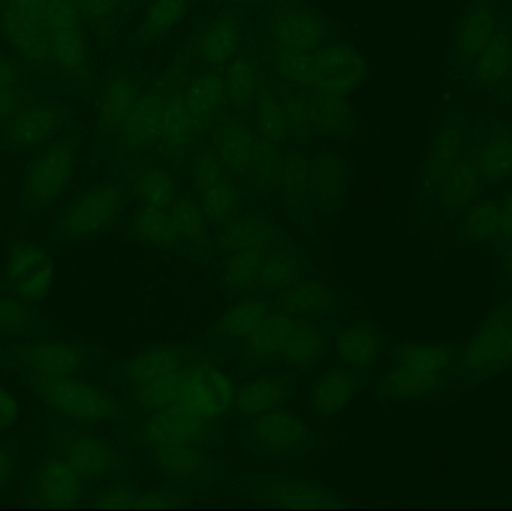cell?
<instances>
[{
	"label": "cell",
	"instance_id": "6da1fadb",
	"mask_svg": "<svg viewBox=\"0 0 512 511\" xmlns=\"http://www.w3.org/2000/svg\"><path fill=\"white\" fill-rule=\"evenodd\" d=\"M0 38L29 62L65 71L87 62L80 15L59 0H0Z\"/></svg>",
	"mask_w": 512,
	"mask_h": 511
},
{
	"label": "cell",
	"instance_id": "7a4b0ae2",
	"mask_svg": "<svg viewBox=\"0 0 512 511\" xmlns=\"http://www.w3.org/2000/svg\"><path fill=\"white\" fill-rule=\"evenodd\" d=\"M342 324H319L273 311L251 335L233 342L240 374L270 369L310 374L330 356Z\"/></svg>",
	"mask_w": 512,
	"mask_h": 511
},
{
	"label": "cell",
	"instance_id": "3957f363",
	"mask_svg": "<svg viewBox=\"0 0 512 511\" xmlns=\"http://www.w3.org/2000/svg\"><path fill=\"white\" fill-rule=\"evenodd\" d=\"M391 366L376 378L379 401L408 402L451 389L465 372L466 345H397Z\"/></svg>",
	"mask_w": 512,
	"mask_h": 511
},
{
	"label": "cell",
	"instance_id": "277c9868",
	"mask_svg": "<svg viewBox=\"0 0 512 511\" xmlns=\"http://www.w3.org/2000/svg\"><path fill=\"white\" fill-rule=\"evenodd\" d=\"M45 432L47 441L41 452L71 465L92 483L134 477L147 464L146 456L126 446L116 432L107 437L62 420L48 425Z\"/></svg>",
	"mask_w": 512,
	"mask_h": 511
},
{
	"label": "cell",
	"instance_id": "5b68a950",
	"mask_svg": "<svg viewBox=\"0 0 512 511\" xmlns=\"http://www.w3.org/2000/svg\"><path fill=\"white\" fill-rule=\"evenodd\" d=\"M0 368L14 375L89 378L110 374L107 353L80 338H0Z\"/></svg>",
	"mask_w": 512,
	"mask_h": 511
},
{
	"label": "cell",
	"instance_id": "8992f818",
	"mask_svg": "<svg viewBox=\"0 0 512 511\" xmlns=\"http://www.w3.org/2000/svg\"><path fill=\"white\" fill-rule=\"evenodd\" d=\"M18 380L50 413L71 425L119 423L128 411L110 374L89 378L18 375Z\"/></svg>",
	"mask_w": 512,
	"mask_h": 511
},
{
	"label": "cell",
	"instance_id": "52a82bcc",
	"mask_svg": "<svg viewBox=\"0 0 512 511\" xmlns=\"http://www.w3.org/2000/svg\"><path fill=\"white\" fill-rule=\"evenodd\" d=\"M230 416H201L182 410H141L128 407L116 429L117 437L146 452L170 444H198L219 450L230 435Z\"/></svg>",
	"mask_w": 512,
	"mask_h": 511
},
{
	"label": "cell",
	"instance_id": "ba28073f",
	"mask_svg": "<svg viewBox=\"0 0 512 511\" xmlns=\"http://www.w3.org/2000/svg\"><path fill=\"white\" fill-rule=\"evenodd\" d=\"M131 200L122 182H104L75 194L57 210L42 246L57 249L74 246L110 233L128 215Z\"/></svg>",
	"mask_w": 512,
	"mask_h": 511
},
{
	"label": "cell",
	"instance_id": "9c48e42d",
	"mask_svg": "<svg viewBox=\"0 0 512 511\" xmlns=\"http://www.w3.org/2000/svg\"><path fill=\"white\" fill-rule=\"evenodd\" d=\"M231 428L246 456L276 464L304 461L322 443L321 434L288 407L233 423Z\"/></svg>",
	"mask_w": 512,
	"mask_h": 511
},
{
	"label": "cell",
	"instance_id": "30bf717a",
	"mask_svg": "<svg viewBox=\"0 0 512 511\" xmlns=\"http://www.w3.org/2000/svg\"><path fill=\"white\" fill-rule=\"evenodd\" d=\"M78 147L74 138L57 137L30 159L18 188V215L24 230L41 221L71 185Z\"/></svg>",
	"mask_w": 512,
	"mask_h": 511
},
{
	"label": "cell",
	"instance_id": "8fae6325",
	"mask_svg": "<svg viewBox=\"0 0 512 511\" xmlns=\"http://www.w3.org/2000/svg\"><path fill=\"white\" fill-rule=\"evenodd\" d=\"M224 483L228 497L264 506L288 509H339L352 506L321 483L283 471H234L225 473Z\"/></svg>",
	"mask_w": 512,
	"mask_h": 511
},
{
	"label": "cell",
	"instance_id": "7c38bea8",
	"mask_svg": "<svg viewBox=\"0 0 512 511\" xmlns=\"http://www.w3.org/2000/svg\"><path fill=\"white\" fill-rule=\"evenodd\" d=\"M460 104H451L430 138L429 150L421 168L418 204L423 212H433L442 191L468 147L469 140L480 122Z\"/></svg>",
	"mask_w": 512,
	"mask_h": 511
},
{
	"label": "cell",
	"instance_id": "4fadbf2b",
	"mask_svg": "<svg viewBox=\"0 0 512 511\" xmlns=\"http://www.w3.org/2000/svg\"><path fill=\"white\" fill-rule=\"evenodd\" d=\"M189 177L198 203L216 227H227L252 213L268 212L246 195L242 186L225 170L212 146L200 147L192 156Z\"/></svg>",
	"mask_w": 512,
	"mask_h": 511
},
{
	"label": "cell",
	"instance_id": "5bb4252c",
	"mask_svg": "<svg viewBox=\"0 0 512 511\" xmlns=\"http://www.w3.org/2000/svg\"><path fill=\"white\" fill-rule=\"evenodd\" d=\"M141 453L161 479V485L176 491L207 494L227 473L224 458L212 447L170 444Z\"/></svg>",
	"mask_w": 512,
	"mask_h": 511
},
{
	"label": "cell",
	"instance_id": "9a60e30c",
	"mask_svg": "<svg viewBox=\"0 0 512 511\" xmlns=\"http://www.w3.org/2000/svg\"><path fill=\"white\" fill-rule=\"evenodd\" d=\"M511 368L512 296L493 308L471 344L466 345L465 372L454 389H469Z\"/></svg>",
	"mask_w": 512,
	"mask_h": 511
},
{
	"label": "cell",
	"instance_id": "2e32d148",
	"mask_svg": "<svg viewBox=\"0 0 512 511\" xmlns=\"http://www.w3.org/2000/svg\"><path fill=\"white\" fill-rule=\"evenodd\" d=\"M505 0H468L460 11L448 48L447 78L453 86L468 75L504 17Z\"/></svg>",
	"mask_w": 512,
	"mask_h": 511
},
{
	"label": "cell",
	"instance_id": "e0dca14e",
	"mask_svg": "<svg viewBox=\"0 0 512 511\" xmlns=\"http://www.w3.org/2000/svg\"><path fill=\"white\" fill-rule=\"evenodd\" d=\"M92 485L71 465L38 452L21 486L20 500L32 506L86 507Z\"/></svg>",
	"mask_w": 512,
	"mask_h": 511
},
{
	"label": "cell",
	"instance_id": "ac0fdd59",
	"mask_svg": "<svg viewBox=\"0 0 512 511\" xmlns=\"http://www.w3.org/2000/svg\"><path fill=\"white\" fill-rule=\"evenodd\" d=\"M460 89L512 104V9L507 8L495 35L471 71L460 81Z\"/></svg>",
	"mask_w": 512,
	"mask_h": 511
},
{
	"label": "cell",
	"instance_id": "d6986e66",
	"mask_svg": "<svg viewBox=\"0 0 512 511\" xmlns=\"http://www.w3.org/2000/svg\"><path fill=\"white\" fill-rule=\"evenodd\" d=\"M300 377H303L300 372L289 369H270L240 375L228 411L231 425L288 407Z\"/></svg>",
	"mask_w": 512,
	"mask_h": 511
},
{
	"label": "cell",
	"instance_id": "ffe728a7",
	"mask_svg": "<svg viewBox=\"0 0 512 511\" xmlns=\"http://www.w3.org/2000/svg\"><path fill=\"white\" fill-rule=\"evenodd\" d=\"M318 275L309 251L291 237L268 248L256 267L251 290L246 296L274 297Z\"/></svg>",
	"mask_w": 512,
	"mask_h": 511
},
{
	"label": "cell",
	"instance_id": "44dd1931",
	"mask_svg": "<svg viewBox=\"0 0 512 511\" xmlns=\"http://www.w3.org/2000/svg\"><path fill=\"white\" fill-rule=\"evenodd\" d=\"M65 111V105L59 99L18 110L0 125V146L18 153L41 150L63 131Z\"/></svg>",
	"mask_w": 512,
	"mask_h": 511
},
{
	"label": "cell",
	"instance_id": "7402d4cb",
	"mask_svg": "<svg viewBox=\"0 0 512 511\" xmlns=\"http://www.w3.org/2000/svg\"><path fill=\"white\" fill-rule=\"evenodd\" d=\"M53 282V260L44 246L29 240L9 243L8 258L3 269V287L30 302H42Z\"/></svg>",
	"mask_w": 512,
	"mask_h": 511
},
{
	"label": "cell",
	"instance_id": "603a6c76",
	"mask_svg": "<svg viewBox=\"0 0 512 511\" xmlns=\"http://www.w3.org/2000/svg\"><path fill=\"white\" fill-rule=\"evenodd\" d=\"M477 161L483 194H493L512 182V123L493 108L481 113Z\"/></svg>",
	"mask_w": 512,
	"mask_h": 511
},
{
	"label": "cell",
	"instance_id": "cb8c5ba5",
	"mask_svg": "<svg viewBox=\"0 0 512 511\" xmlns=\"http://www.w3.org/2000/svg\"><path fill=\"white\" fill-rule=\"evenodd\" d=\"M195 348V339L180 342H158L152 347L144 348L131 359L119 363L110 371L111 383L117 392L150 383L173 374L182 368Z\"/></svg>",
	"mask_w": 512,
	"mask_h": 511
},
{
	"label": "cell",
	"instance_id": "d4e9b609",
	"mask_svg": "<svg viewBox=\"0 0 512 511\" xmlns=\"http://www.w3.org/2000/svg\"><path fill=\"white\" fill-rule=\"evenodd\" d=\"M177 230L191 246L192 260L215 273L221 228L216 227L198 203L194 191H180L165 207Z\"/></svg>",
	"mask_w": 512,
	"mask_h": 511
},
{
	"label": "cell",
	"instance_id": "484cf974",
	"mask_svg": "<svg viewBox=\"0 0 512 511\" xmlns=\"http://www.w3.org/2000/svg\"><path fill=\"white\" fill-rule=\"evenodd\" d=\"M277 200L282 203L285 215L294 221L301 236H318V228L313 219V198L309 188V161L306 153L298 147L283 152L280 168Z\"/></svg>",
	"mask_w": 512,
	"mask_h": 511
},
{
	"label": "cell",
	"instance_id": "4316f807",
	"mask_svg": "<svg viewBox=\"0 0 512 511\" xmlns=\"http://www.w3.org/2000/svg\"><path fill=\"white\" fill-rule=\"evenodd\" d=\"M274 311L298 320L319 324H342L343 299L321 275L304 279L273 297Z\"/></svg>",
	"mask_w": 512,
	"mask_h": 511
},
{
	"label": "cell",
	"instance_id": "83f0119b",
	"mask_svg": "<svg viewBox=\"0 0 512 511\" xmlns=\"http://www.w3.org/2000/svg\"><path fill=\"white\" fill-rule=\"evenodd\" d=\"M375 368L355 369L349 366H331L313 381L307 398L310 413L327 420L345 410L351 399L369 383Z\"/></svg>",
	"mask_w": 512,
	"mask_h": 511
},
{
	"label": "cell",
	"instance_id": "f1b7e54d",
	"mask_svg": "<svg viewBox=\"0 0 512 511\" xmlns=\"http://www.w3.org/2000/svg\"><path fill=\"white\" fill-rule=\"evenodd\" d=\"M126 240L149 248L162 249L192 260L191 246L171 221L167 210L132 204L126 215Z\"/></svg>",
	"mask_w": 512,
	"mask_h": 511
},
{
	"label": "cell",
	"instance_id": "f546056e",
	"mask_svg": "<svg viewBox=\"0 0 512 511\" xmlns=\"http://www.w3.org/2000/svg\"><path fill=\"white\" fill-rule=\"evenodd\" d=\"M366 62L345 45H330L312 56L309 87L318 92L346 93L366 77Z\"/></svg>",
	"mask_w": 512,
	"mask_h": 511
},
{
	"label": "cell",
	"instance_id": "4dcf8cb0",
	"mask_svg": "<svg viewBox=\"0 0 512 511\" xmlns=\"http://www.w3.org/2000/svg\"><path fill=\"white\" fill-rule=\"evenodd\" d=\"M351 171L339 153L324 150L309 161V188L322 221H330L343 204Z\"/></svg>",
	"mask_w": 512,
	"mask_h": 511
},
{
	"label": "cell",
	"instance_id": "1f68e13d",
	"mask_svg": "<svg viewBox=\"0 0 512 511\" xmlns=\"http://www.w3.org/2000/svg\"><path fill=\"white\" fill-rule=\"evenodd\" d=\"M480 122H478L465 153L457 162L456 168L451 173L441 198H439L442 225L457 221L466 212V209L483 194L477 161V132Z\"/></svg>",
	"mask_w": 512,
	"mask_h": 511
},
{
	"label": "cell",
	"instance_id": "d6a6232c",
	"mask_svg": "<svg viewBox=\"0 0 512 511\" xmlns=\"http://www.w3.org/2000/svg\"><path fill=\"white\" fill-rule=\"evenodd\" d=\"M390 344L387 332L379 324L369 320L345 324L339 327L334 338L337 357L342 365L355 369L375 368L379 356Z\"/></svg>",
	"mask_w": 512,
	"mask_h": 511
},
{
	"label": "cell",
	"instance_id": "836d02e7",
	"mask_svg": "<svg viewBox=\"0 0 512 511\" xmlns=\"http://www.w3.org/2000/svg\"><path fill=\"white\" fill-rule=\"evenodd\" d=\"M282 156L283 152L273 141L262 135L254 138L251 165L243 183V191L268 212L273 210L274 201L277 200Z\"/></svg>",
	"mask_w": 512,
	"mask_h": 511
},
{
	"label": "cell",
	"instance_id": "e575fe53",
	"mask_svg": "<svg viewBox=\"0 0 512 511\" xmlns=\"http://www.w3.org/2000/svg\"><path fill=\"white\" fill-rule=\"evenodd\" d=\"M288 239H291L288 231L271 216V212L252 213L221 228L218 258L242 249L258 248Z\"/></svg>",
	"mask_w": 512,
	"mask_h": 511
},
{
	"label": "cell",
	"instance_id": "d590c367",
	"mask_svg": "<svg viewBox=\"0 0 512 511\" xmlns=\"http://www.w3.org/2000/svg\"><path fill=\"white\" fill-rule=\"evenodd\" d=\"M62 327L45 317L32 302L11 291L0 293V338H54Z\"/></svg>",
	"mask_w": 512,
	"mask_h": 511
},
{
	"label": "cell",
	"instance_id": "8d00e7d4",
	"mask_svg": "<svg viewBox=\"0 0 512 511\" xmlns=\"http://www.w3.org/2000/svg\"><path fill=\"white\" fill-rule=\"evenodd\" d=\"M212 149L243 189L254 150V135L248 123L239 117H228L219 122L213 132Z\"/></svg>",
	"mask_w": 512,
	"mask_h": 511
},
{
	"label": "cell",
	"instance_id": "74e56055",
	"mask_svg": "<svg viewBox=\"0 0 512 511\" xmlns=\"http://www.w3.org/2000/svg\"><path fill=\"white\" fill-rule=\"evenodd\" d=\"M131 204L165 209L182 191L180 180L173 171L155 164H137L123 180Z\"/></svg>",
	"mask_w": 512,
	"mask_h": 511
},
{
	"label": "cell",
	"instance_id": "f35d334b",
	"mask_svg": "<svg viewBox=\"0 0 512 511\" xmlns=\"http://www.w3.org/2000/svg\"><path fill=\"white\" fill-rule=\"evenodd\" d=\"M194 122L189 116L185 96L171 93L164 101L161 122V150L171 170H180L186 164L191 149Z\"/></svg>",
	"mask_w": 512,
	"mask_h": 511
},
{
	"label": "cell",
	"instance_id": "ab89813d",
	"mask_svg": "<svg viewBox=\"0 0 512 511\" xmlns=\"http://www.w3.org/2000/svg\"><path fill=\"white\" fill-rule=\"evenodd\" d=\"M228 306L218 321L210 327L209 336L227 338L237 342L251 335L256 327L274 311L273 297L239 296L228 297Z\"/></svg>",
	"mask_w": 512,
	"mask_h": 511
},
{
	"label": "cell",
	"instance_id": "60d3db41",
	"mask_svg": "<svg viewBox=\"0 0 512 511\" xmlns=\"http://www.w3.org/2000/svg\"><path fill=\"white\" fill-rule=\"evenodd\" d=\"M273 33L280 50L310 54L324 39V23L304 9H286L277 14Z\"/></svg>",
	"mask_w": 512,
	"mask_h": 511
},
{
	"label": "cell",
	"instance_id": "b9f144b4",
	"mask_svg": "<svg viewBox=\"0 0 512 511\" xmlns=\"http://www.w3.org/2000/svg\"><path fill=\"white\" fill-rule=\"evenodd\" d=\"M501 221V201L498 192L481 194L456 224V239L460 245H490L495 240Z\"/></svg>",
	"mask_w": 512,
	"mask_h": 511
},
{
	"label": "cell",
	"instance_id": "7bdbcfd3",
	"mask_svg": "<svg viewBox=\"0 0 512 511\" xmlns=\"http://www.w3.org/2000/svg\"><path fill=\"white\" fill-rule=\"evenodd\" d=\"M138 87L126 72H117L108 78L99 107V128L104 134L120 132L132 111L137 107Z\"/></svg>",
	"mask_w": 512,
	"mask_h": 511
},
{
	"label": "cell",
	"instance_id": "ee69618b",
	"mask_svg": "<svg viewBox=\"0 0 512 511\" xmlns=\"http://www.w3.org/2000/svg\"><path fill=\"white\" fill-rule=\"evenodd\" d=\"M162 108L164 102L153 93L138 99L125 125L120 129V146L126 150H143L155 146L161 138Z\"/></svg>",
	"mask_w": 512,
	"mask_h": 511
},
{
	"label": "cell",
	"instance_id": "f6af8a7d",
	"mask_svg": "<svg viewBox=\"0 0 512 511\" xmlns=\"http://www.w3.org/2000/svg\"><path fill=\"white\" fill-rule=\"evenodd\" d=\"M225 93V81L218 72H206L192 80L185 95V104L195 128H204L215 119Z\"/></svg>",
	"mask_w": 512,
	"mask_h": 511
},
{
	"label": "cell",
	"instance_id": "bcb514c9",
	"mask_svg": "<svg viewBox=\"0 0 512 511\" xmlns=\"http://www.w3.org/2000/svg\"><path fill=\"white\" fill-rule=\"evenodd\" d=\"M313 131L322 135L345 134L351 125V107L343 93L318 92L309 98Z\"/></svg>",
	"mask_w": 512,
	"mask_h": 511
},
{
	"label": "cell",
	"instance_id": "7dc6e473",
	"mask_svg": "<svg viewBox=\"0 0 512 511\" xmlns=\"http://www.w3.org/2000/svg\"><path fill=\"white\" fill-rule=\"evenodd\" d=\"M225 90L234 107L246 110L254 104L256 87H258V71L251 57L242 56L231 60L225 75Z\"/></svg>",
	"mask_w": 512,
	"mask_h": 511
},
{
	"label": "cell",
	"instance_id": "c3c4849f",
	"mask_svg": "<svg viewBox=\"0 0 512 511\" xmlns=\"http://www.w3.org/2000/svg\"><path fill=\"white\" fill-rule=\"evenodd\" d=\"M239 45V27L231 21H218L201 36L200 53L206 62L221 65L233 57Z\"/></svg>",
	"mask_w": 512,
	"mask_h": 511
},
{
	"label": "cell",
	"instance_id": "681fc988",
	"mask_svg": "<svg viewBox=\"0 0 512 511\" xmlns=\"http://www.w3.org/2000/svg\"><path fill=\"white\" fill-rule=\"evenodd\" d=\"M140 483L135 477L113 480L108 483H93L87 497L86 507L98 509H134L140 494Z\"/></svg>",
	"mask_w": 512,
	"mask_h": 511
},
{
	"label": "cell",
	"instance_id": "f907efd6",
	"mask_svg": "<svg viewBox=\"0 0 512 511\" xmlns=\"http://www.w3.org/2000/svg\"><path fill=\"white\" fill-rule=\"evenodd\" d=\"M256 119H258L259 135L268 138L279 147L288 144L289 129L285 114L280 107V102L270 93L259 96Z\"/></svg>",
	"mask_w": 512,
	"mask_h": 511
},
{
	"label": "cell",
	"instance_id": "816d5d0a",
	"mask_svg": "<svg viewBox=\"0 0 512 511\" xmlns=\"http://www.w3.org/2000/svg\"><path fill=\"white\" fill-rule=\"evenodd\" d=\"M280 107L288 123L289 137L294 138L298 146L309 143L313 134L312 113H310L309 99L301 95L286 93L280 98Z\"/></svg>",
	"mask_w": 512,
	"mask_h": 511
},
{
	"label": "cell",
	"instance_id": "f5cc1de1",
	"mask_svg": "<svg viewBox=\"0 0 512 511\" xmlns=\"http://www.w3.org/2000/svg\"><path fill=\"white\" fill-rule=\"evenodd\" d=\"M183 11V0H156L144 17L141 32L146 38H159L180 20Z\"/></svg>",
	"mask_w": 512,
	"mask_h": 511
},
{
	"label": "cell",
	"instance_id": "db71d44e",
	"mask_svg": "<svg viewBox=\"0 0 512 511\" xmlns=\"http://www.w3.org/2000/svg\"><path fill=\"white\" fill-rule=\"evenodd\" d=\"M200 494L189 491H176L165 486L141 488L135 501L134 509H173V507L189 506L200 498Z\"/></svg>",
	"mask_w": 512,
	"mask_h": 511
},
{
	"label": "cell",
	"instance_id": "11a10c76",
	"mask_svg": "<svg viewBox=\"0 0 512 511\" xmlns=\"http://www.w3.org/2000/svg\"><path fill=\"white\" fill-rule=\"evenodd\" d=\"M279 69L288 83L309 87L312 74V54L297 51L280 50Z\"/></svg>",
	"mask_w": 512,
	"mask_h": 511
},
{
	"label": "cell",
	"instance_id": "9f6ffc18",
	"mask_svg": "<svg viewBox=\"0 0 512 511\" xmlns=\"http://www.w3.org/2000/svg\"><path fill=\"white\" fill-rule=\"evenodd\" d=\"M21 441H0V495L5 494L21 471Z\"/></svg>",
	"mask_w": 512,
	"mask_h": 511
},
{
	"label": "cell",
	"instance_id": "6f0895ef",
	"mask_svg": "<svg viewBox=\"0 0 512 511\" xmlns=\"http://www.w3.org/2000/svg\"><path fill=\"white\" fill-rule=\"evenodd\" d=\"M498 194L499 201H501V221H499L498 234L490 243V248L493 251L512 240V182L498 191Z\"/></svg>",
	"mask_w": 512,
	"mask_h": 511
},
{
	"label": "cell",
	"instance_id": "680465c9",
	"mask_svg": "<svg viewBox=\"0 0 512 511\" xmlns=\"http://www.w3.org/2000/svg\"><path fill=\"white\" fill-rule=\"evenodd\" d=\"M80 17L101 18L111 14L120 0H59Z\"/></svg>",
	"mask_w": 512,
	"mask_h": 511
},
{
	"label": "cell",
	"instance_id": "91938a15",
	"mask_svg": "<svg viewBox=\"0 0 512 511\" xmlns=\"http://www.w3.org/2000/svg\"><path fill=\"white\" fill-rule=\"evenodd\" d=\"M23 420L20 404L8 390L0 389V432L17 428Z\"/></svg>",
	"mask_w": 512,
	"mask_h": 511
},
{
	"label": "cell",
	"instance_id": "94428289",
	"mask_svg": "<svg viewBox=\"0 0 512 511\" xmlns=\"http://www.w3.org/2000/svg\"><path fill=\"white\" fill-rule=\"evenodd\" d=\"M499 261V273H501V284L512 288V240L502 245L501 248L493 251Z\"/></svg>",
	"mask_w": 512,
	"mask_h": 511
},
{
	"label": "cell",
	"instance_id": "6125c7cd",
	"mask_svg": "<svg viewBox=\"0 0 512 511\" xmlns=\"http://www.w3.org/2000/svg\"><path fill=\"white\" fill-rule=\"evenodd\" d=\"M3 288V272H0V290Z\"/></svg>",
	"mask_w": 512,
	"mask_h": 511
},
{
	"label": "cell",
	"instance_id": "be15d7a7",
	"mask_svg": "<svg viewBox=\"0 0 512 511\" xmlns=\"http://www.w3.org/2000/svg\"><path fill=\"white\" fill-rule=\"evenodd\" d=\"M0 201H2V182H0Z\"/></svg>",
	"mask_w": 512,
	"mask_h": 511
}]
</instances>
